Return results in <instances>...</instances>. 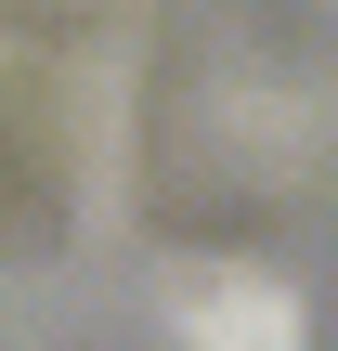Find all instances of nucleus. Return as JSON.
<instances>
[{
	"mask_svg": "<svg viewBox=\"0 0 338 351\" xmlns=\"http://www.w3.org/2000/svg\"><path fill=\"white\" fill-rule=\"evenodd\" d=\"M169 339L182 351H300V300L248 261H195V274H169Z\"/></svg>",
	"mask_w": 338,
	"mask_h": 351,
	"instance_id": "obj_1",
	"label": "nucleus"
}]
</instances>
